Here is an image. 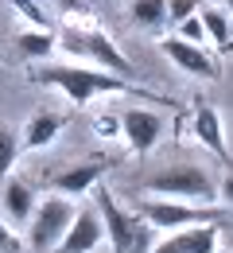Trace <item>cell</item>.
I'll use <instances>...</instances> for the list:
<instances>
[{"instance_id":"cell-1","label":"cell","mask_w":233,"mask_h":253,"mask_svg":"<svg viewBox=\"0 0 233 253\" xmlns=\"http://www.w3.org/2000/svg\"><path fill=\"white\" fill-rule=\"evenodd\" d=\"M32 82H39V86H55V90L67 94L78 109H82L94 94H148V90L136 86L133 78H121V74H113V70H90V66H78V63L35 66Z\"/></svg>"},{"instance_id":"cell-2","label":"cell","mask_w":233,"mask_h":253,"mask_svg":"<svg viewBox=\"0 0 233 253\" xmlns=\"http://www.w3.org/2000/svg\"><path fill=\"white\" fill-rule=\"evenodd\" d=\"M59 47L67 55H74V59H90L101 70H113L121 78H133V63L117 51V43L101 28H67V32H59Z\"/></svg>"},{"instance_id":"cell-3","label":"cell","mask_w":233,"mask_h":253,"mask_svg":"<svg viewBox=\"0 0 233 253\" xmlns=\"http://www.w3.org/2000/svg\"><path fill=\"white\" fill-rule=\"evenodd\" d=\"M140 214L148 218V226H156V230H183V226H199V222H222L230 218L222 207H214V203H179V199H148L144 207H140Z\"/></svg>"},{"instance_id":"cell-4","label":"cell","mask_w":233,"mask_h":253,"mask_svg":"<svg viewBox=\"0 0 233 253\" xmlns=\"http://www.w3.org/2000/svg\"><path fill=\"white\" fill-rule=\"evenodd\" d=\"M98 214L101 226L109 230L113 253H148V222L133 218L129 211H121V203L109 195V187H98Z\"/></svg>"},{"instance_id":"cell-5","label":"cell","mask_w":233,"mask_h":253,"mask_svg":"<svg viewBox=\"0 0 233 253\" xmlns=\"http://www.w3.org/2000/svg\"><path fill=\"white\" fill-rule=\"evenodd\" d=\"M148 191L160 195V199H179V203H214L218 199V187L214 179L195 168V164H183V168H167L160 175L148 179Z\"/></svg>"},{"instance_id":"cell-6","label":"cell","mask_w":233,"mask_h":253,"mask_svg":"<svg viewBox=\"0 0 233 253\" xmlns=\"http://www.w3.org/2000/svg\"><path fill=\"white\" fill-rule=\"evenodd\" d=\"M78 211L70 207V199L67 195H51V199H43L39 207L32 211V226H28V246L39 253H47V250H55L59 242H63V234H67V226L70 218H74Z\"/></svg>"},{"instance_id":"cell-7","label":"cell","mask_w":233,"mask_h":253,"mask_svg":"<svg viewBox=\"0 0 233 253\" xmlns=\"http://www.w3.org/2000/svg\"><path fill=\"white\" fill-rule=\"evenodd\" d=\"M160 51H164L179 70H187V74H195V78H218V74H222L218 59H214L202 43H187V39L171 35V39H160Z\"/></svg>"},{"instance_id":"cell-8","label":"cell","mask_w":233,"mask_h":253,"mask_svg":"<svg viewBox=\"0 0 233 253\" xmlns=\"http://www.w3.org/2000/svg\"><path fill=\"white\" fill-rule=\"evenodd\" d=\"M214 250H218V222H199V226L171 230L167 242L152 246L148 253H214Z\"/></svg>"},{"instance_id":"cell-9","label":"cell","mask_w":233,"mask_h":253,"mask_svg":"<svg viewBox=\"0 0 233 253\" xmlns=\"http://www.w3.org/2000/svg\"><path fill=\"white\" fill-rule=\"evenodd\" d=\"M121 132H125V140H129L133 152H152L156 140L164 136V117L152 113V109H129L121 117Z\"/></svg>"},{"instance_id":"cell-10","label":"cell","mask_w":233,"mask_h":253,"mask_svg":"<svg viewBox=\"0 0 233 253\" xmlns=\"http://www.w3.org/2000/svg\"><path fill=\"white\" fill-rule=\"evenodd\" d=\"M101 238H105L101 214H94V211H78V214L70 218L63 242H59V253H94L101 246Z\"/></svg>"},{"instance_id":"cell-11","label":"cell","mask_w":233,"mask_h":253,"mask_svg":"<svg viewBox=\"0 0 233 253\" xmlns=\"http://www.w3.org/2000/svg\"><path fill=\"white\" fill-rule=\"evenodd\" d=\"M117 160H90V164H74V168H67V171H59L55 175V187H59V195H86L90 187H98V179L113 168Z\"/></svg>"},{"instance_id":"cell-12","label":"cell","mask_w":233,"mask_h":253,"mask_svg":"<svg viewBox=\"0 0 233 253\" xmlns=\"http://www.w3.org/2000/svg\"><path fill=\"white\" fill-rule=\"evenodd\" d=\"M191 132H195V140H199L202 148H210L218 160H230L226 156V132H222V117H218V109L214 105H195V117H191Z\"/></svg>"},{"instance_id":"cell-13","label":"cell","mask_w":233,"mask_h":253,"mask_svg":"<svg viewBox=\"0 0 233 253\" xmlns=\"http://www.w3.org/2000/svg\"><path fill=\"white\" fill-rule=\"evenodd\" d=\"M0 211H4V218H12V222H28L32 211H35L32 183H24V179H4V183H0Z\"/></svg>"},{"instance_id":"cell-14","label":"cell","mask_w":233,"mask_h":253,"mask_svg":"<svg viewBox=\"0 0 233 253\" xmlns=\"http://www.w3.org/2000/svg\"><path fill=\"white\" fill-rule=\"evenodd\" d=\"M59 47V35L51 28H28V32H16V55L24 63H39V59H51Z\"/></svg>"},{"instance_id":"cell-15","label":"cell","mask_w":233,"mask_h":253,"mask_svg":"<svg viewBox=\"0 0 233 253\" xmlns=\"http://www.w3.org/2000/svg\"><path fill=\"white\" fill-rule=\"evenodd\" d=\"M63 125H67L63 113H55V109H39L32 121H28V128H24V144H28V148H47V144L63 132Z\"/></svg>"},{"instance_id":"cell-16","label":"cell","mask_w":233,"mask_h":253,"mask_svg":"<svg viewBox=\"0 0 233 253\" xmlns=\"http://www.w3.org/2000/svg\"><path fill=\"white\" fill-rule=\"evenodd\" d=\"M199 16H202V24H206V39H214V43H218V51H222V55H230V51H233L230 12H226V8H202Z\"/></svg>"},{"instance_id":"cell-17","label":"cell","mask_w":233,"mask_h":253,"mask_svg":"<svg viewBox=\"0 0 233 253\" xmlns=\"http://www.w3.org/2000/svg\"><path fill=\"white\" fill-rule=\"evenodd\" d=\"M129 16L144 28H164L167 24V0H133Z\"/></svg>"},{"instance_id":"cell-18","label":"cell","mask_w":233,"mask_h":253,"mask_svg":"<svg viewBox=\"0 0 233 253\" xmlns=\"http://www.w3.org/2000/svg\"><path fill=\"white\" fill-rule=\"evenodd\" d=\"M20 148H24V140L8 125H0V183L12 175V168H16V160H20Z\"/></svg>"},{"instance_id":"cell-19","label":"cell","mask_w":233,"mask_h":253,"mask_svg":"<svg viewBox=\"0 0 233 253\" xmlns=\"http://www.w3.org/2000/svg\"><path fill=\"white\" fill-rule=\"evenodd\" d=\"M179 28V39H187V43H206V24H202V16H187L183 24H175Z\"/></svg>"},{"instance_id":"cell-20","label":"cell","mask_w":233,"mask_h":253,"mask_svg":"<svg viewBox=\"0 0 233 253\" xmlns=\"http://www.w3.org/2000/svg\"><path fill=\"white\" fill-rule=\"evenodd\" d=\"M199 12V0H167V24H183Z\"/></svg>"},{"instance_id":"cell-21","label":"cell","mask_w":233,"mask_h":253,"mask_svg":"<svg viewBox=\"0 0 233 253\" xmlns=\"http://www.w3.org/2000/svg\"><path fill=\"white\" fill-rule=\"evenodd\" d=\"M12 8H20V12L32 20V28H51V24H47V12H43V8H35L32 0H12Z\"/></svg>"},{"instance_id":"cell-22","label":"cell","mask_w":233,"mask_h":253,"mask_svg":"<svg viewBox=\"0 0 233 253\" xmlns=\"http://www.w3.org/2000/svg\"><path fill=\"white\" fill-rule=\"evenodd\" d=\"M0 253H20V238L8 230V218H0Z\"/></svg>"},{"instance_id":"cell-23","label":"cell","mask_w":233,"mask_h":253,"mask_svg":"<svg viewBox=\"0 0 233 253\" xmlns=\"http://www.w3.org/2000/svg\"><path fill=\"white\" fill-rule=\"evenodd\" d=\"M98 136H121V121L117 117H98Z\"/></svg>"},{"instance_id":"cell-24","label":"cell","mask_w":233,"mask_h":253,"mask_svg":"<svg viewBox=\"0 0 233 253\" xmlns=\"http://www.w3.org/2000/svg\"><path fill=\"white\" fill-rule=\"evenodd\" d=\"M222 195H226V203L233 207V175H226V179H222Z\"/></svg>"},{"instance_id":"cell-25","label":"cell","mask_w":233,"mask_h":253,"mask_svg":"<svg viewBox=\"0 0 233 253\" xmlns=\"http://www.w3.org/2000/svg\"><path fill=\"white\" fill-rule=\"evenodd\" d=\"M226 8H230V12H233V0H226Z\"/></svg>"},{"instance_id":"cell-26","label":"cell","mask_w":233,"mask_h":253,"mask_svg":"<svg viewBox=\"0 0 233 253\" xmlns=\"http://www.w3.org/2000/svg\"><path fill=\"white\" fill-rule=\"evenodd\" d=\"M214 253H226V250H214Z\"/></svg>"}]
</instances>
